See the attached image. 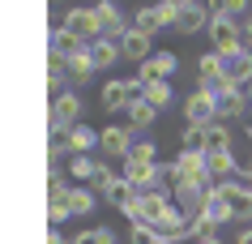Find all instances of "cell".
<instances>
[{
    "instance_id": "1",
    "label": "cell",
    "mask_w": 252,
    "mask_h": 244,
    "mask_svg": "<svg viewBox=\"0 0 252 244\" xmlns=\"http://www.w3.org/2000/svg\"><path fill=\"white\" fill-rule=\"evenodd\" d=\"M81 111H86V103H81V95L73 90V86H64L60 95H52V116H47L52 137H60L68 124H81Z\"/></svg>"
},
{
    "instance_id": "2",
    "label": "cell",
    "mask_w": 252,
    "mask_h": 244,
    "mask_svg": "<svg viewBox=\"0 0 252 244\" xmlns=\"http://www.w3.org/2000/svg\"><path fill=\"white\" fill-rule=\"evenodd\" d=\"M218 193H222L226 210H231V223L248 227V223H252V189L235 176V180H222V184H218Z\"/></svg>"
},
{
    "instance_id": "3",
    "label": "cell",
    "mask_w": 252,
    "mask_h": 244,
    "mask_svg": "<svg viewBox=\"0 0 252 244\" xmlns=\"http://www.w3.org/2000/svg\"><path fill=\"white\" fill-rule=\"evenodd\" d=\"M137 133L128 129V124H107V129H98V150H103V159L107 163H124L128 159V150H133Z\"/></svg>"
},
{
    "instance_id": "4",
    "label": "cell",
    "mask_w": 252,
    "mask_h": 244,
    "mask_svg": "<svg viewBox=\"0 0 252 244\" xmlns=\"http://www.w3.org/2000/svg\"><path fill=\"white\" fill-rule=\"evenodd\" d=\"M205 35H210V52H218V56L244 47V30H239V22H231V17H210Z\"/></svg>"
},
{
    "instance_id": "5",
    "label": "cell",
    "mask_w": 252,
    "mask_h": 244,
    "mask_svg": "<svg viewBox=\"0 0 252 244\" xmlns=\"http://www.w3.org/2000/svg\"><path fill=\"white\" fill-rule=\"evenodd\" d=\"M175 69H180V56L167 52V47H154V52L141 60V69H137V77L141 81H171Z\"/></svg>"
},
{
    "instance_id": "6",
    "label": "cell",
    "mask_w": 252,
    "mask_h": 244,
    "mask_svg": "<svg viewBox=\"0 0 252 244\" xmlns=\"http://www.w3.org/2000/svg\"><path fill=\"white\" fill-rule=\"evenodd\" d=\"M94 26H98V39L120 43L124 30H128V22H124V13H120L116 0H98V4H94Z\"/></svg>"
},
{
    "instance_id": "7",
    "label": "cell",
    "mask_w": 252,
    "mask_h": 244,
    "mask_svg": "<svg viewBox=\"0 0 252 244\" xmlns=\"http://www.w3.org/2000/svg\"><path fill=\"white\" fill-rule=\"evenodd\" d=\"M214 184H192V180H171V206L175 210H184L188 218L192 214H201V202H205V193H210Z\"/></svg>"
},
{
    "instance_id": "8",
    "label": "cell",
    "mask_w": 252,
    "mask_h": 244,
    "mask_svg": "<svg viewBox=\"0 0 252 244\" xmlns=\"http://www.w3.org/2000/svg\"><path fill=\"white\" fill-rule=\"evenodd\" d=\"M214 111H218V120H239L244 111H248V99H244V90L239 86H231V81H222V86H214Z\"/></svg>"
},
{
    "instance_id": "9",
    "label": "cell",
    "mask_w": 252,
    "mask_h": 244,
    "mask_svg": "<svg viewBox=\"0 0 252 244\" xmlns=\"http://www.w3.org/2000/svg\"><path fill=\"white\" fill-rule=\"evenodd\" d=\"M171 180H192V184H214L210 172H205V154H192V150H180L171 163Z\"/></svg>"
},
{
    "instance_id": "10",
    "label": "cell",
    "mask_w": 252,
    "mask_h": 244,
    "mask_svg": "<svg viewBox=\"0 0 252 244\" xmlns=\"http://www.w3.org/2000/svg\"><path fill=\"white\" fill-rule=\"evenodd\" d=\"M184 120H188V124H197V129H205V124L218 120V111H214V95H210V90H201V86H197V90L184 99Z\"/></svg>"
},
{
    "instance_id": "11",
    "label": "cell",
    "mask_w": 252,
    "mask_h": 244,
    "mask_svg": "<svg viewBox=\"0 0 252 244\" xmlns=\"http://www.w3.org/2000/svg\"><path fill=\"white\" fill-rule=\"evenodd\" d=\"M222 60V81H231V86H248L252 81V56H248V47H239V52H226V56H218Z\"/></svg>"
},
{
    "instance_id": "12",
    "label": "cell",
    "mask_w": 252,
    "mask_h": 244,
    "mask_svg": "<svg viewBox=\"0 0 252 244\" xmlns=\"http://www.w3.org/2000/svg\"><path fill=\"white\" fill-rule=\"evenodd\" d=\"M205 26H210L205 0H184V4H180V17H175V30H180V35H201Z\"/></svg>"
},
{
    "instance_id": "13",
    "label": "cell",
    "mask_w": 252,
    "mask_h": 244,
    "mask_svg": "<svg viewBox=\"0 0 252 244\" xmlns=\"http://www.w3.org/2000/svg\"><path fill=\"white\" fill-rule=\"evenodd\" d=\"M205 172H210L214 184H222V180H235V176H239L235 146H231V150H205Z\"/></svg>"
},
{
    "instance_id": "14",
    "label": "cell",
    "mask_w": 252,
    "mask_h": 244,
    "mask_svg": "<svg viewBox=\"0 0 252 244\" xmlns=\"http://www.w3.org/2000/svg\"><path fill=\"white\" fill-rule=\"evenodd\" d=\"M60 26H64L68 35H77L81 43H94V39H98V26H94V9H81V4H77V9H68V13L60 17Z\"/></svg>"
},
{
    "instance_id": "15",
    "label": "cell",
    "mask_w": 252,
    "mask_h": 244,
    "mask_svg": "<svg viewBox=\"0 0 252 244\" xmlns=\"http://www.w3.org/2000/svg\"><path fill=\"white\" fill-rule=\"evenodd\" d=\"M150 227H154V236H162V240H171V244L192 240V236H188V214H184V210H175V206L158 218V223H150Z\"/></svg>"
},
{
    "instance_id": "16",
    "label": "cell",
    "mask_w": 252,
    "mask_h": 244,
    "mask_svg": "<svg viewBox=\"0 0 252 244\" xmlns=\"http://www.w3.org/2000/svg\"><path fill=\"white\" fill-rule=\"evenodd\" d=\"M124 180H128L137 193L162 189V184H158V163H133V159H124Z\"/></svg>"
},
{
    "instance_id": "17",
    "label": "cell",
    "mask_w": 252,
    "mask_h": 244,
    "mask_svg": "<svg viewBox=\"0 0 252 244\" xmlns=\"http://www.w3.org/2000/svg\"><path fill=\"white\" fill-rule=\"evenodd\" d=\"M154 52V39H150V35H141V30H124V39H120V60H137V65H141V60H146V56Z\"/></svg>"
},
{
    "instance_id": "18",
    "label": "cell",
    "mask_w": 252,
    "mask_h": 244,
    "mask_svg": "<svg viewBox=\"0 0 252 244\" xmlns=\"http://www.w3.org/2000/svg\"><path fill=\"white\" fill-rule=\"evenodd\" d=\"M64 146H68V154H90V150L98 146V129H90V124H68L64 129Z\"/></svg>"
},
{
    "instance_id": "19",
    "label": "cell",
    "mask_w": 252,
    "mask_h": 244,
    "mask_svg": "<svg viewBox=\"0 0 252 244\" xmlns=\"http://www.w3.org/2000/svg\"><path fill=\"white\" fill-rule=\"evenodd\" d=\"M64 73H68V81H73V90H77V86H86V81L94 77V60H90V43H86V47H81L77 56H68V60H64Z\"/></svg>"
},
{
    "instance_id": "20",
    "label": "cell",
    "mask_w": 252,
    "mask_h": 244,
    "mask_svg": "<svg viewBox=\"0 0 252 244\" xmlns=\"http://www.w3.org/2000/svg\"><path fill=\"white\" fill-rule=\"evenodd\" d=\"M68 218H86V214H94L98 210V197H94L86 184H68Z\"/></svg>"
},
{
    "instance_id": "21",
    "label": "cell",
    "mask_w": 252,
    "mask_h": 244,
    "mask_svg": "<svg viewBox=\"0 0 252 244\" xmlns=\"http://www.w3.org/2000/svg\"><path fill=\"white\" fill-rule=\"evenodd\" d=\"M141 197V214H146V223H158L167 210H171V193L167 189H146V193H137Z\"/></svg>"
},
{
    "instance_id": "22",
    "label": "cell",
    "mask_w": 252,
    "mask_h": 244,
    "mask_svg": "<svg viewBox=\"0 0 252 244\" xmlns=\"http://www.w3.org/2000/svg\"><path fill=\"white\" fill-rule=\"evenodd\" d=\"M197 77H201V90H214V86H222V60H218V52L197 56Z\"/></svg>"
},
{
    "instance_id": "23",
    "label": "cell",
    "mask_w": 252,
    "mask_h": 244,
    "mask_svg": "<svg viewBox=\"0 0 252 244\" xmlns=\"http://www.w3.org/2000/svg\"><path fill=\"white\" fill-rule=\"evenodd\" d=\"M201 214L210 218L214 227H222V223H231V210H226V202H222V193H218V184H214V189L205 193V202H201Z\"/></svg>"
},
{
    "instance_id": "24",
    "label": "cell",
    "mask_w": 252,
    "mask_h": 244,
    "mask_svg": "<svg viewBox=\"0 0 252 244\" xmlns=\"http://www.w3.org/2000/svg\"><path fill=\"white\" fill-rule=\"evenodd\" d=\"M98 103H103V111H128V90H124V81H107L103 90H98Z\"/></svg>"
},
{
    "instance_id": "25",
    "label": "cell",
    "mask_w": 252,
    "mask_h": 244,
    "mask_svg": "<svg viewBox=\"0 0 252 244\" xmlns=\"http://www.w3.org/2000/svg\"><path fill=\"white\" fill-rule=\"evenodd\" d=\"M133 197H137V189H133V184H128L124 176H116L111 184H107V193H103V202L111 206V210H124V206L133 202Z\"/></svg>"
},
{
    "instance_id": "26",
    "label": "cell",
    "mask_w": 252,
    "mask_h": 244,
    "mask_svg": "<svg viewBox=\"0 0 252 244\" xmlns=\"http://www.w3.org/2000/svg\"><path fill=\"white\" fill-rule=\"evenodd\" d=\"M231 146H235V133H231L226 120L205 124V150H231Z\"/></svg>"
},
{
    "instance_id": "27",
    "label": "cell",
    "mask_w": 252,
    "mask_h": 244,
    "mask_svg": "<svg viewBox=\"0 0 252 244\" xmlns=\"http://www.w3.org/2000/svg\"><path fill=\"white\" fill-rule=\"evenodd\" d=\"M90 60H94V73H98V69H111V65L120 60V43L94 39V43H90Z\"/></svg>"
},
{
    "instance_id": "28",
    "label": "cell",
    "mask_w": 252,
    "mask_h": 244,
    "mask_svg": "<svg viewBox=\"0 0 252 244\" xmlns=\"http://www.w3.org/2000/svg\"><path fill=\"white\" fill-rule=\"evenodd\" d=\"M81 47H86V43H81L77 35H68L64 26H56V30H52V56H60V60H68V56H77Z\"/></svg>"
},
{
    "instance_id": "29",
    "label": "cell",
    "mask_w": 252,
    "mask_h": 244,
    "mask_svg": "<svg viewBox=\"0 0 252 244\" xmlns=\"http://www.w3.org/2000/svg\"><path fill=\"white\" fill-rule=\"evenodd\" d=\"M146 103H150V107H158V111H167L175 103L171 81H146Z\"/></svg>"
},
{
    "instance_id": "30",
    "label": "cell",
    "mask_w": 252,
    "mask_h": 244,
    "mask_svg": "<svg viewBox=\"0 0 252 244\" xmlns=\"http://www.w3.org/2000/svg\"><path fill=\"white\" fill-rule=\"evenodd\" d=\"M205 9H210V17H231V22H239V17L248 13V0H205Z\"/></svg>"
},
{
    "instance_id": "31",
    "label": "cell",
    "mask_w": 252,
    "mask_h": 244,
    "mask_svg": "<svg viewBox=\"0 0 252 244\" xmlns=\"http://www.w3.org/2000/svg\"><path fill=\"white\" fill-rule=\"evenodd\" d=\"M158 120V107H150L146 99H141V103H128V129H150V124Z\"/></svg>"
},
{
    "instance_id": "32",
    "label": "cell",
    "mask_w": 252,
    "mask_h": 244,
    "mask_svg": "<svg viewBox=\"0 0 252 244\" xmlns=\"http://www.w3.org/2000/svg\"><path fill=\"white\" fill-rule=\"evenodd\" d=\"M94 167H98V159H90V154H68V176L77 180H94Z\"/></svg>"
},
{
    "instance_id": "33",
    "label": "cell",
    "mask_w": 252,
    "mask_h": 244,
    "mask_svg": "<svg viewBox=\"0 0 252 244\" xmlns=\"http://www.w3.org/2000/svg\"><path fill=\"white\" fill-rule=\"evenodd\" d=\"M128 26H133V30H141V35H150V39H154V35H158V17H154V4H150V9H146V4H141V9H137V13H133V22H128Z\"/></svg>"
},
{
    "instance_id": "34",
    "label": "cell",
    "mask_w": 252,
    "mask_h": 244,
    "mask_svg": "<svg viewBox=\"0 0 252 244\" xmlns=\"http://www.w3.org/2000/svg\"><path fill=\"white\" fill-rule=\"evenodd\" d=\"M64 81H68L64 60H60V56H47V90H52V95H60V90H64Z\"/></svg>"
},
{
    "instance_id": "35",
    "label": "cell",
    "mask_w": 252,
    "mask_h": 244,
    "mask_svg": "<svg viewBox=\"0 0 252 244\" xmlns=\"http://www.w3.org/2000/svg\"><path fill=\"white\" fill-rule=\"evenodd\" d=\"M68 244H120V240H116V231H111V227H107V223H103V227L77 231V240H68Z\"/></svg>"
},
{
    "instance_id": "36",
    "label": "cell",
    "mask_w": 252,
    "mask_h": 244,
    "mask_svg": "<svg viewBox=\"0 0 252 244\" xmlns=\"http://www.w3.org/2000/svg\"><path fill=\"white\" fill-rule=\"evenodd\" d=\"M180 150H192V154H205V129H197V124H188L184 137H180Z\"/></svg>"
},
{
    "instance_id": "37",
    "label": "cell",
    "mask_w": 252,
    "mask_h": 244,
    "mask_svg": "<svg viewBox=\"0 0 252 244\" xmlns=\"http://www.w3.org/2000/svg\"><path fill=\"white\" fill-rule=\"evenodd\" d=\"M154 17H158V26L175 30V17H180V4H175V0H158V4H154Z\"/></svg>"
},
{
    "instance_id": "38",
    "label": "cell",
    "mask_w": 252,
    "mask_h": 244,
    "mask_svg": "<svg viewBox=\"0 0 252 244\" xmlns=\"http://www.w3.org/2000/svg\"><path fill=\"white\" fill-rule=\"evenodd\" d=\"M128 159H133V163H154V159H158V146H154L150 137H146V141H133Z\"/></svg>"
},
{
    "instance_id": "39",
    "label": "cell",
    "mask_w": 252,
    "mask_h": 244,
    "mask_svg": "<svg viewBox=\"0 0 252 244\" xmlns=\"http://www.w3.org/2000/svg\"><path fill=\"white\" fill-rule=\"evenodd\" d=\"M64 218H68V202H47V223L52 227H60Z\"/></svg>"
},
{
    "instance_id": "40",
    "label": "cell",
    "mask_w": 252,
    "mask_h": 244,
    "mask_svg": "<svg viewBox=\"0 0 252 244\" xmlns=\"http://www.w3.org/2000/svg\"><path fill=\"white\" fill-rule=\"evenodd\" d=\"M120 214L128 218V223H146V214H141V197H133V202H128L124 210H120Z\"/></svg>"
},
{
    "instance_id": "41",
    "label": "cell",
    "mask_w": 252,
    "mask_h": 244,
    "mask_svg": "<svg viewBox=\"0 0 252 244\" xmlns=\"http://www.w3.org/2000/svg\"><path fill=\"white\" fill-rule=\"evenodd\" d=\"M239 30H244V47H252V13H248V22H239Z\"/></svg>"
},
{
    "instance_id": "42",
    "label": "cell",
    "mask_w": 252,
    "mask_h": 244,
    "mask_svg": "<svg viewBox=\"0 0 252 244\" xmlns=\"http://www.w3.org/2000/svg\"><path fill=\"white\" fill-rule=\"evenodd\" d=\"M235 244H252V223H248V227H239V231H235Z\"/></svg>"
},
{
    "instance_id": "43",
    "label": "cell",
    "mask_w": 252,
    "mask_h": 244,
    "mask_svg": "<svg viewBox=\"0 0 252 244\" xmlns=\"http://www.w3.org/2000/svg\"><path fill=\"white\" fill-rule=\"evenodd\" d=\"M197 244H222V240H218V236H205V240H197Z\"/></svg>"
},
{
    "instance_id": "44",
    "label": "cell",
    "mask_w": 252,
    "mask_h": 244,
    "mask_svg": "<svg viewBox=\"0 0 252 244\" xmlns=\"http://www.w3.org/2000/svg\"><path fill=\"white\" fill-rule=\"evenodd\" d=\"M150 244H171V240H162V236H150Z\"/></svg>"
},
{
    "instance_id": "45",
    "label": "cell",
    "mask_w": 252,
    "mask_h": 244,
    "mask_svg": "<svg viewBox=\"0 0 252 244\" xmlns=\"http://www.w3.org/2000/svg\"><path fill=\"white\" fill-rule=\"evenodd\" d=\"M244 99H248V103H252V81H248V86H244Z\"/></svg>"
},
{
    "instance_id": "46",
    "label": "cell",
    "mask_w": 252,
    "mask_h": 244,
    "mask_svg": "<svg viewBox=\"0 0 252 244\" xmlns=\"http://www.w3.org/2000/svg\"><path fill=\"white\" fill-rule=\"evenodd\" d=\"M248 141H252V129H248Z\"/></svg>"
},
{
    "instance_id": "47",
    "label": "cell",
    "mask_w": 252,
    "mask_h": 244,
    "mask_svg": "<svg viewBox=\"0 0 252 244\" xmlns=\"http://www.w3.org/2000/svg\"><path fill=\"white\" fill-rule=\"evenodd\" d=\"M248 56H252V47H248Z\"/></svg>"
}]
</instances>
